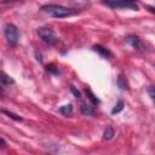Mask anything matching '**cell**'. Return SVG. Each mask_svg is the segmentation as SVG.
<instances>
[{
  "instance_id": "20",
  "label": "cell",
  "mask_w": 155,
  "mask_h": 155,
  "mask_svg": "<svg viewBox=\"0 0 155 155\" xmlns=\"http://www.w3.org/2000/svg\"><path fill=\"white\" fill-rule=\"evenodd\" d=\"M5 1H17V0H5Z\"/></svg>"
},
{
  "instance_id": "9",
  "label": "cell",
  "mask_w": 155,
  "mask_h": 155,
  "mask_svg": "<svg viewBox=\"0 0 155 155\" xmlns=\"http://www.w3.org/2000/svg\"><path fill=\"white\" fill-rule=\"evenodd\" d=\"M81 113L84 115H93L94 114V108L90 104H82L81 105Z\"/></svg>"
},
{
  "instance_id": "14",
  "label": "cell",
  "mask_w": 155,
  "mask_h": 155,
  "mask_svg": "<svg viewBox=\"0 0 155 155\" xmlns=\"http://www.w3.org/2000/svg\"><path fill=\"white\" fill-rule=\"evenodd\" d=\"M46 70L50 71V73H52V74H57V73H58V69L54 67V64H48V65H46Z\"/></svg>"
},
{
  "instance_id": "7",
  "label": "cell",
  "mask_w": 155,
  "mask_h": 155,
  "mask_svg": "<svg viewBox=\"0 0 155 155\" xmlns=\"http://www.w3.org/2000/svg\"><path fill=\"white\" fill-rule=\"evenodd\" d=\"M0 82H1L4 86H10V85H13V84H15V80H13L8 74H6L5 71L0 70Z\"/></svg>"
},
{
  "instance_id": "4",
  "label": "cell",
  "mask_w": 155,
  "mask_h": 155,
  "mask_svg": "<svg viewBox=\"0 0 155 155\" xmlns=\"http://www.w3.org/2000/svg\"><path fill=\"white\" fill-rule=\"evenodd\" d=\"M4 34H5V38L7 39V41L12 45H16L18 42V39H19V31L17 29L16 25L13 24H7L5 27V30H4Z\"/></svg>"
},
{
  "instance_id": "11",
  "label": "cell",
  "mask_w": 155,
  "mask_h": 155,
  "mask_svg": "<svg viewBox=\"0 0 155 155\" xmlns=\"http://www.w3.org/2000/svg\"><path fill=\"white\" fill-rule=\"evenodd\" d=\"M116 84H117V86L120 87V90H126V88H127V82H126V79H125L122 75H119Z\"/></svg>"
},
{
  "instance_id": "8",
  "label": "cell",
  "mask_w": 155,
  "mask_h": 155,
  "mask_svg": "<svg viewBox=\"0 0 155 155\" xmlns=\"http://www.w3.org/2000/svg\"><path fill=\"white\" fill-rule=\"evenodd\" d=\"M59 113H62L63 115L65 116H69L73 114V105L71 104H65V105H62L59 108Z\"/></svg>"
},
{
  "instance_id": "2",
  "label": "cell",
  "mask_w": 155,
  "mask_h": 155,
  "mask_svg": "<svg viewBox=\"0 0 155 155\" xmlns=\"http://www.w3.org/2000/svg\"><path fill=\"white\" fill-rule=\"evenodd\" d=\"M102 2L110 8H128V10H138L137 0H102Z\"/></svg>"
},
{
  "instance_id": "13",
  "label": "cell",
  "mask_w": 155,
  "mask_h": 155,
  "mask_svg": "<svg viewBox=\"0 0 155 155\" xmlns=\"http://www.w3.org/2000/svg\"><path fill=\"white\" fill-rule=\"evenodd\" d=\"M2 113H4L5 115H7L8 117H11V119L16 120V121H22V120H23V119H22V116L17 115V114H15V113H12V111H8V110H2Z\"/></svg>"
},
{
  "instance_id": "19",
  "label": "cell",
  "mask_w": 155,
  "mask_h": 155,
  "mask_svg": "<svg viewBox=\"0 0 155 155\" xmlns=\"http://www.w3.org/2000/svg\"><path fill=\"white\" fill-rule=\"evenodd\" d=\"M2 96V90H1V87H0V97Z\"/></svg>"
},
{
  "instance_id": "6",
  "label": "cell",
  "mask_w": 155,
  "mask_h": 155,
  "mask_svg": "<svg viewBox=\"0 0 155 155\" xmlns=\"http://www.w3.org/2000/svg\"><path fill=\"white\" fill-rule=\"evenodd\" d=\"M93 50L96 51V52H98L102 57H104V58H110L111 56H113V53L109 51V48H107V47H104V46H102V45H94L93 46Z\"/></svg>"
},
{
  "instance_id": "16",
  "label": "cell",
  "mask_w": 155,
  "mask_h": 155,
  "mask_svg": "<svg viewBox=\"0 0 155 155\" xmlns=\"http://www.w3.org/2000/svg\"><path fill=\"white\" fill-rule=\"evenodd\" d=\"M70 91L73 92V94L75 96V98H78V99H80V98H81V93H80V92H79V91H78L73 85H70Z\"/></svg>"
},
{
  "instance_id": "17",
  "label": "cell",
  "mask_w": 155,
  "mask_h": 155,
  "mask_svg": "<svg viewBox=\"0 0 155 155\" xmlns=\"http://www.w3.org/2000/svg\"><path fill=\"white\" fill-rule=\"evenodd\" d=\"M148 93H149L150 98L154 99V97H155V94H154V86H149L148 87Z\"/></svg>"
},
{
  "instance_id": "18",
  "label": "cell",
  "mask_w": 155,
  "mask_h": 155,
  "mask_svg": "<svg viewBox=\"0 0 155 155\" xmlns=\"http://www.w3.org/2000/svg\"><path fill=\"white\" fill-rule=\"evenodd\" d=\"M0 147H6V140L0 136Z\"/></svg>"
},
{
  "instance_id": "3",
  "label": "cell",
  "mask_w": 155,
  "mask_h": 155,
  "mask_svg": "<svg viewBox=\"0 0 155 155\" xmlns=\"http://www.w3.org/2000/svg\"><path fill=\"white\" fill-rule=\"evenodd\" d=\"M38 34H39V36H40L45 42H47V44H50V45H53V44H56V42L58 41L57 35H56L54 31H53L52 29H50V28L41 27V28L38 29Z\"/></svg>"
},
{
  "instance_id": "10",
  "label": "cell",
  "mask_w": 155,
  "mask_h": 155,
  "mask_svg": "<svg viewBox=\"0 0 155 155\" xmlns=\"http://www.w3.org/2000/svg\"><path fill=\"white\" fill-rule=\"evenodd\" d=\"M113 136H114V130H113V127L107 126V128H105L104 132H103V139L109 140V139L113 138Z\"/></svg>"
},
{
  "instance_id": "15",
  "label": "cell",
  "mask_w": 155,
  "mask_h": 155,
  "mask_svg": "<svg viewBox=\"0 0 155 155\" xmlns=\"http://www.w3.org/2000/svg\"><path fill=\"white\" fill-rule=\"evenodd\" d=\"M87 94L90 96V99H91V101H92V102H93L94 104H97V103H99V101H98V98H96V96H94V94L92 93V91H91V90H88V88H87Z\"/></svg>"
},
{
  "instance_id": "5",
  "label": "cell",
  "mask_w": 155,
  "mask_h": 155,
  "mask_svg": "<svg viewBox=\"0 0 155 155\" xmlns=\"http://www.w3.org/2000/svg\"><path fill=\"white\" fill-rule=\"evenodd\" d=\"M126 41H127L133 48H136V50H143V48H144V45H143L142 40H140L137 35H128V36L126 38Z\"/></svg>"
},
{
  "instance_id": "1",
  "label": "cell",
  "mask_w": 155,
  "mask_h": 155,
  "mask_svg": "<svg viewBox=\"0 0 155 155\" xmlns=\"http://www.w3.org/2000/svg\"><path fill=\"white\" fill-rule=\"evenodd\" d=\"M41 11L45 13H48L52 17L56 18H64L75 15V11L73 8H69L63 5H56V4H50V5H44L41 6Z\"/></svg>"
},
{
  "instance_id": "12",
  "label": "cell",
  "mask_w": 155,
  "mask_h": 155,
  "mask_svg": "<svg viewBox=\"0 0 155 155\" xmlns=\"http://www.w3.org/2000/svg\"><path fill=\"white\" fill-rule=\"evenodd\" d=\"M124 102L122 101H119L116 104H115V107L111 109V114H117V113H120L122 109H124Z\"/></svg>"
}]
</instances>
